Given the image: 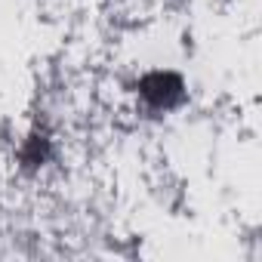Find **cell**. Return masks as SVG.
<instances>
[{"mask_svg":"<svg viewBox=\"0 0 262 262\" xmlns=\"http://www.w3.org/2000/svg\"><path fill=\"white\" fill-rule=\"evenodd\" d=\"M142 93L151 96L158 105H170L173 99H179V83H176V77H164V74H158V77L145 80Z\"/></svg>","mask_w":262,"mask_h":262,"instance_id":"obj_1","label":"cell"}]
</instances>
